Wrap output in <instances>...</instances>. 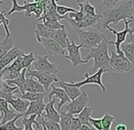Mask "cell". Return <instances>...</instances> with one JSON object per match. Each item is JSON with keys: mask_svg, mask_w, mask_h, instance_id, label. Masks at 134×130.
<instances>
[{"mask_svg": "<svg viewBox=\"0 0 134 130\" xmlns=\"http://www.w3.org/2000/svg\"><path fill=\"white\" fill-rule=\"evenodd\" d=\"M1 25H2V22H1V21H0V26H1Z\"/></svg>", "mask_w": 134, "mask_h": 130, "instance_id": "49", "label": "cell"}, {"mask_svg": "<svg viewBox=\"0 0 134 130\" xmlns=\"http://www.w3.org/2000/svg\"><path fill=\"white\" fill-rule=\"evenodd\" d=\"M103 73H105V70L103 68H99L98 71H96L93 75L90 76L88 73H85L84 76H85V79L83 81H80V82H69L70 83L71 86H75L77 88H80L81 86H85V85H90V84H94V85H98L99 86V87L101 88L103 92H106V87L105 86L103 85L102 83V75Z\"/></svg>", "mask_w": 134, "mask_h": 130, "instance_id": "7", "label": "cell"}, {"mask_svg": "<svg viewBox=\"0 0 134 130\" xmlns=\"http://www.w3.org/2000/svg\"><path fill=\"white\" fill-rule=\"evenodd\" d=\"M25 92L29 93H44L46 94V90L41 84H39L35 78H26Z\"/></svg>", "mask_w": 134, "mask_h": 130, "instance_id": "20", "label": "cell"}, {"mask_svg": "<svg viewBox=\"0 0 134 130\" xmlns=\"http://www.w3.org/2000/svg\"><path fill=\"white\" fill-rule=\"evenodd\" d=\"M111 71L115 73H127L133 68L131 63L125 57L123 53L117 54L116 51H111L109 56Z\"/></svg>", "mask_w": 134, "mask_h": 130, "instance_id": "4", "label": "cell"}, {"mask_svg": "<svg viewBox=\"0 0 134 130\" xmlns=\"http://www.w3.org/2000/svg\"><path fill=\"white\" fill-rule=\"evenodd\" d=\"M14 39L11 34L5 35V38L0 41V59L7 54L9 50L14 48Z\"/></svg>", "mask_w": 134, "mask_h": 130, "instance_id": "23", "label": "cell"}, {"mask_svg": "<svg viewBox=\"0 0 134 130\" xmlns=\"http://www.w3.org/2000/svg\"><path fill=\"white\" fill-rule=\"evenodd\" d=\"M58 86L59 88L63 89L65 91V93L67 94V96L69 97V98L70 99L71 101L76 99L79 96H80L81 94V91L80 90V88H77L75 86H71L70 83H68V82H65L63 80H58Z\"/></svg>", "mask_w": 134, "mask_h": 130, "instance_id": "19", "label": "cell"}, {"mask_svg": "<svg viewBox=\"0 0 134 130\" xmlns=\"http://www.w3.org/2000/svg\"><path fill=\"white\" fill-rule=\"evenodd\" d=\"M38 123H39V125H44L48 130H61L60 129L59 124L58 123L52 122V121H48V120L45 119V118H42Z\"/></svg>", "mask_w": 134, "mask_h": 130, "instance_id": "34", "label": "cell"}, {"mask_svg": "<svg viewBox=\"0 0 134 130\" xmlns=\"http://www.w3.org/2000/svg\"><path fill=\"white\" fill-rule=\"evenodd\" d=\"M3 4V1H0V5H2Z\"/></svg>", "mask_w": 134, "mask_h": 130, "instance_id": "48", "label": "cell"}, {"mask_svg": "<svg viewBox=\"0 0 134 130\" xmlns=\"http://www.w3.org/2000/svg\"><path fill=\"white\" fill-rule=\"evenodd\" d=\"M43 25L46 26L47 28L50 30H58L66 28V26L62 24H60L58 21H53V22H43Z\"/></svg>", "mask_w": 134, "mask_h": 130, "instance_id": "39", "label": "cell"}, {"mask_svg": "<svg viewBox=\"0 0 134 130\" xmlns=\"http://www.w3.org/2000/svg\"><path fill=\"white\" fill-rule=\"evenodd\" d=\"M88 102V96L87 92H81L80 96H79L76 99L70 101L64 107L66 112L72 115L73 116L75 115H79L85 107H87V104Z\"/></svg>", "mask_w": 134, "mask_h": 130, "instance_id": "10", "label": "cell"}, {"mask_svg": "<svg viewBox=\"0 0 134 130\" xmlns=\"http://www.w3.org/2000/svg\"><path fill=\"white\" fill-rule=\"evenodd\" d=\"M82 124H81L80 120L78 117L73 116L72 120H71V126H70V130H80Z\"/></svg>", "mask_w": 134, "mask_h": 130, "instance_id": "41", "label": "cell"}, {"mask_svg": "<svg viewBox=\"0 0 134 130\" xmlns=\"http://www.w3.org/2000/svg\"><path fill=\"white\" fill-rule=\"evenodd\" d=\"M88 122H90V126L93 127L94 128H96L97 130H103L102 123H101V118H93L90 116Z\"/></svg>", "mask_w": 134, "mask_h": 130, "instance_id": "40", "label": "cell"}, {"mask_svg": "<svg viewBox=\"0 0 134 130\" xmlns=\"http://www.w3.org/2000/svg\"><path fill=\"white\" fill-rule=\"evenodd\" d=\"M109 46V41L107 38L103 39L102 42L96 46L95 48L90 49V53L85 56L84 60L87 62L90 61V59H93V67L92 71L96 72L99 68H103L105 72H111L110 62H109V56L108 52V48Z\"/></svg>", "mask_w": 134, "mask_h": 130, "instance_id": "2", "label": "cell"}, {"mask_svg": "<svg viewBox=\"0 0 134 130\" xmlns=\"http://www.w3.org/2000/svg\"><path fill=\"white\" fill-rule=\"evenodd\" d=\"M76 33L79 36L80 45L83 48L92 49L98 46L103 39L106 38V35L96 28H88V29L77 30Z\"/></svg>", "mask_w": 134, "mask_h": 130, "instance_id": "3", "label": "cell"}, {"mask_svg": "<svg viewBox=\"0 0 134 130\" xmlns=\"http://www.w3.org/2000/svg\"><path fill=\"white\" fill-rule=\"evenodd\" d=\"M67 48V51L69 54L64 56V57H65L66 59L70 60L73 67H77L80 65L88 63V62L85 61V60L81 57L80 48H82L81 45H77L74 40L70 41L69 39L67 42V48Z\"/></svg>", "mask_w": 134, "mask_h": 130, "instance_id": "5", "label": "cell"}, {"mask_svg": "<svg viewBox=\"0 0 134 130\" xmlns=\"http://www.w3.org/2000/svg\"><path fill=\"white\" fill-rule=\"evenodd\" d=\"M92 109H93L92 107H86L82 111H81L80 114H79V116H77V117L80 120V122H81V124H82V125H86V126H88L90 127H91V126H90L88 120H90V116H91Z\"/></svg>", "mask_w": 134, "mask_h": 130, "instance_id": "28", "label": "cell"}, {"mask_svg": "<svg viewBox=\"0 0 134 130\" xmlns=\"http://www.w3.org/2000/svg\"><path fill=\"white\" fill-rule=\"evenodd\" d=\"M35 34H36V37H37V42H38L40 38H48V39H50V34H51V30L48 29V28H47L42 23H37V24H36Z\"/></svg>", "mask_w": 134, "mask_h": 130, "instance_id": "25", "label": "cell"}, {"mask_svg": "<svg viewBox=\"0 0 134 130\" xmlns=\"http://www.w3.org/2000/svg\"><path fill=\"white\" fill-rule=\"evenodd\" d=\"M50 39L57 42L63 49L67 48V42L69 40L68 38V32L66 28L58 30H51L50 34Z\"/></svg>", "mask_w": 134, "mask_h": 130, "instance_id": "18", "label": "cell"}, {"mask_svg": "<svg viewBox=\"0 0 134 130\" xmlns=\"http://www.w3.org/2000/svg\"><path fill=\"white\" fill-rule=\"evenodd\" d=\"M133 7L131 0H120V3L113 8L105 9L101 15V27L106 29L109 24L117 25L121 20H133Z\"/></svg>", "mask_w": 134, "mask_h": 130, "instance_id": "1", "label": "cell"}, {"mask_svg": "<svg viewBox=\"0 0 134 130\" xmlns=\"http://www.w3.org/2000/svg\"><path fill=\"white\" fill-rule=\"evenodd\" d=\"M115 130H127V126L124 125V124H119Z\"/></svg>", "mask_w": 134, "mask_h": 130, "instance_id": "44", "label": "cell"}, {"mask_svg": "<svg viewBox=\"0 0 134 130\" xmlns=\"http://www.w3.org/2000/svg\"><path fill=\"white\" fill-rule=\"evenodd\" d=\"M68 17L69 19H72L73 21H75L76 23H80L82 21L85 17V15L83 13L82 9L80 7V11H77L76 13H69L68 14Z\"/></svg>", "mask_w": 134, "mask_h": 130, "instance_id": "36", "label": "cell"}, {"mask_svg": "<svg viewBox=\"0 0 134 130\" xmlns=\"http://www.w3.org/2000/svg\"><path fill=\"white\" fill-rule=\"evenodd\" d=\"M115 121V116L110 115L109 113H106L101 118V123H102L103 130H110L112 123Z\"/></svg>", "mask_w": 134, "mask_h": 130, "instance_id": "32", "label": "cell"}, {"mask_svg": "<svg viewBox=\"0 0 134 130\" xmlns=\"http://www.w3.org/2000/svg\"><path fill=\"white\" fill-rule=\"evenodd\" d=\"M120 3V0H106V1H102V4L105 7H108V9L113 8L116 5H118Z\"/></svg>", "mask_w": 134, "mask_h": 130, "instance_id": "42", "label": "cell"}, {"mask_svg": "<svg viewBox=\"0 0 134 130\" xmlns=\"http://www.w3.org/2000/svg\"><path fill=\"white\" fill-rule=\"evenodd\" d=\"M24 127H25L24 130H35L32 127V125H26V126H24Z\"/></svg>", "mask_w": 134, "mask_h": 130, "instance_id": "46", "label": "cell"}, {"mask_svg": "<svg viewBox=\"0 0 134 130\" xmlns=\"http://www.w3.org/2000/svg\"><path fill=\"white\" fill-rule=\"evenodd\" d=\"M38 43L42 45L44 49L48 52L49 56H64L65 55V49H63L58 43L52 39L40 38Z\"/></svg>", "mask_w": 134, "mask_h": 130, "instance_id": "12", "label": "cell"}, {"mask_svg": "<svg viewBox=\"0 0 134 130\" xmlns=\"http://www.w3.org/2000/svg\"><path fill=\"white\" fill-rule=\"evenodd\" d=\"M77 4H78L79 7L82 9L85 16H95V15L97 14V13H96L95 7L90 5L88 1H83V2L77 1Z\"/></svg>", "mask_w": 134, "mask_h": 130, "instance_id": "27", "label": "cell"}, {"mask_svg": "<svg viewBox=\"0 0 134 130\" xmlns=\"http://www.w3.org/2000/svg\"><path fill=\"white\" fill-rule=\"evenodd\" d=\"M40 126H42V127H43V130H48V129H47V127H45L44 125H40Z\"/></svg>", "mask_w": 134, "mask_h": 130, "instance_id": "47", "label": "cell"}, {"mask_svg": "<svg viewBox=\"0 0 134 130\" xmlns=\"http://www.w3.org/2000/svg\"><path fill=\"white\" fill-rule=\"evenodd\" d=\"M14 94H19L18 86H10L5 82L0 80V98L5 99L8 104L15 97Z\"/></svg>", "mask_w": 134, "mask_h": 130, "instance_id": "15", "label": "cell"}, {"mask_svg": "<svg viewBox=\"0 0 134 130\" xmlns=\"http://www.w3.org/2000/svg\"><path fill=\"white\" fill-rule=\"evenodd\" d=\"M26 72H27V69H23V70H22L21 72H20L19 76H18L16 79L5 81V83H7V84L8 85V86H11V85H15L16 86H18V90H19V94L25 93Z\"/></svg>", "mask_w": 134, "mask_h": 130, "instance_id": "22", "label": "cell"}, {"mask_svg": "<svg viewBox=\"0 0 134 130\" xmlns=\"http://www.w3.org/2000/svg\"><path fill=\"white\" fill-rule=\"evenodd\" d=\"M60 120H59V127L61 130H70L71 120H72L73 116L67 112H61L59 114Z\"/></svg>", "mask_w": 134, "mask_h": 130, "instance_id": "26", "label": "cell"}, {"mask_svg": "<svg viewBox=\"0 0 134 130\" xmlns=\"http://www.w3.org/2000/svg\"><path fill=\"white\" fill-rule=\"evenodd\" d=\"M134 9V8H133ZM133 16H134V10H133ZM129 38L127 39L126 42L128 43H134V29H132V32L131 34H129Z\"/></svg>", "mask_w": 134, "mask_h": 130, "instance_id": "43", "label": "cell"}, {"mask_svg": "<svg viewBox=\"0 0 134 130\" xmlns=\"http://www.w3.org/2000/svg\"><path fill=\"white\" fill-rule=\"evenodd\" d=\"M45 104L42 100H37V101H31L29 105L27 107V110L23 115V116L27 117V116H31V115H36L37 116H41L44 115L43 111L45 108Z\"/></svg>", "mask_w": 134, "mask_h": 130, "instance_id": "17", "label": "cell"}, {"mask_svg": "<svg viewBox=\"0 0 134 130\" xmlns=\"http://www.w3.org/2000/svg\"><path fill=\"white\" fill-rule=\"evenodd\" d=\"M50 86H51V91L48 93V101H51L53 97H56L57 98L59 99L60 101L58 104V110H60L64 105L69 103L70 99L69 98V97H68L67 94L65 93V91L63 89H61L59 87H57L54 85H51Z\"/></svg>", "mask_w": 134, "mask_h": 130, "instance_id": "14", "label": "cell"}, {"mask_svg": "<svg viewBox=\"0 0 134 130\" xmlns=\"http://www.w3.org/2000/svg\"><path fill=\"white\" fill-rule=\"evenodd\" d=\"M26 53L23 50L19 49L18 46H14L11 50H9L3 57L0 59V71L3 70L5 67H8L16 57L24 56Z\"/></svg>", "mask_w": 134, "mask_h": 130, "instance_id": "13", "label": "cell"}, {"mask_svg": "<svg viewBox=\"0 0 134 130\" xmlns=\"http://www.w3.org/2000/svg\"><path fill=\"white\" fill-rule=\"evenodd\" d=\"M37 116H36V115H31V116H27V117H25V116H23V118L21 119V123L23 126H26V125H33V124H35L36 126L37 127V128L40 129L41 126L39 125L38 122L36 120V117H37Z\"/></svg>", "mask_w": 134, "mask_h": 130, "instance_id": "35", "label": "cell"}, {"mask_svg": "<svg viewBox=\"0 0 134 130\" xmlns=\"http://www.w3.org/2000/svg\"><path fill=\"white\" fill-rule=\"evenodd\" d=\"M77 11L78 10H76L75 8H72V7L57 5V13L61 16H66V15H68L69 13H76Z\"/></svg>", "mask_w": 134, "mask_h": 130, "instance_id": "37", "label": "cell"}, {"mask_svg": "<svg viewBox=\"0 0 134 130\" xmlns=\"http://www.w3.org/2000/svg\"><path fill=\"white\" fill-rule=\"evenodd\" d=\"M8 104L11 105L12 108L18 114L24 115L26 113V111L27 110V107L29 105L30 102L27 100H24V99L20 98V97H14Z\"/></svg>", "mask_w": 134, "mask_h": 130, "instance_id": "21", "label": "cell"}, {"mask_svg": "<svg viewBox=\"0 0 134 130\" xmlns=\"http://www.w3.org/2000/svg\"><path fill=\"white\" fill-rule=\"evenodd\" d=\"M27 8V1H25V5H19L18 2L16 0H13L12 1V8L10 11L7 12V16H10L11 14L15 12H22V11H26Z\"/></svg>", "mask_w": 134, "mask_h": 130, "instance_id": "33", "label": "cell"}, {"mask_svg": "<svg viewBox=\"0 0 134 130\" xmlns=\"http://www.w3.org/2000/svg\"><path fill=\"white\" fill-rule=\"evenodd\" d=\"M19 95L24 100H27L29 102H31V101H37V100L43 101L44 97H46V94L44 93H29V92H25V93L19 94Z\"/></svg>", "mask_w": 134, "mask_h": 130, "instance_id": "30", "label": "cell"}, {"mask_svg": "<svg viewBox=\"0 0 134 130\" xmlns=\"http://www.w3.org/2000/svg\"><path fill=\"white\" fill-rule=\"evenodd\" d=\"M26 78H36L37 81L43 86L45 90H48V87L54 82H58V78L57 75L55 74H47L44 72H39V71L32 70V69H27L26 72Z\"/></svg>", "mask_w": 134, "mask_h": 130, "instance_id": "8", "label": "cell"}, {"mask_svg": "<svg viewBox=\"0 0 134 130\" xmlns=\"http://www.w3.org/2000/svg\"><path fill=\"white\" fill-rule=\"evenodd\" d=\"M36 56L33 52L25 54L21 56V67L23 69H31V65L35 62Z\"/></svg>", "mask_w": 134, "mask_h": 130, "instance_id": "29", "label": "cell"}, {"mask_svg": "<svg viewBox=\"0 0 134 130\" xmlns=\"http://www.w3.org/2000/svg\"><path fill=\"white\" fill-rule=\"evenodd\" d=\"M134 22L133 20H124V24H125V28L121 31H116L115 29H113L110 26H107L106 29L109 30L112 34H114L116 36V41H109V45H114L115 48H116V53L117 54H121V51H120V45L122 43H124L126 41L128 37V34H131L132 32V29L129 26V24Z\"/></svg>", "mask_w": 134, "mask_h": 130, "instance_id": "6", "label": "cell"}, {"mask_svg": "<svg viewBox=\"0 0 134 130\" xmlns=\"http://www.w3.org/2000/svg\"><path fill=\"white\" fill-rule=\"evenodd\" d=\"M120 51L134 67V43L124 42L120 45Z\"/></svg>", "mask_w": 134, "mask_h": 130, "instance_id": "24", "label": "cell"}, {"mask_svg": "<svg viewBox=\"0 0 134 130\" xmlns=\"http://www.w3.org/2000/svg\"><path fill=\"white\" fill-rule=\"evenodd\" d=\"M21 116H23V115L18 114L13 120L8 121V122H7L5 124H4V125L0 126V130H24L22 127H16V120L19 119Z\"/></svg>", "mask_w": 134, "mask_h": 130, "instance_id": "31", "label": "cell"}, {"mask_svg": "<svg viewBox=\"0 0 134 130\" xmlns=\"http://www.w3.org/2000/svg\"><path fill=\"white\" fill-rule=\"evenodd\" d=\"M102 19V15L97 13L95 16H85L84 19L80 23H76L75 21H73L72 19H69L68 17H66V20H68V22L69 23V25L71 26L73 30L77 31L80 29H88V28H95V26L99 23V21H101Z\"/></svg>", "mask_w": 134, "mask_h": 130, "instance_id": "9", "label": "cell"}, {"mask_svg": "<svg viewBox=\"0 0 134 130\" xmlns=\"http://www.w3.org/2000/svg\"><path fill=\"white\" fill-rule=\"evenodd\" d=\"M0 21L2 22V25L4 26V28H5V35H9L10 31L8 29V25L10 24V20L8 18H7V12L5 11H2L0 13Z\"/></svg>", "mask_w": 134, "mask_h": 130, "instance_id": "38", "label": "cell"}, {"mask_svg": "<svg viewBox=\"0 0 134 130\" xmlns=\"http://www.w3.org/2000/svg\"><path fill=\"white\" fill-rule=\"evenodd\" d=\"M80 130H93L92 129V127H90L88 126H86V125H82L80 127Z\"/></svg>", "mask_w": 134, "mask_h": 130, "instance_id": "45", "label": "cell"}, {"mask_svg": "<svg viewBox=\"0 0 134 130\" xmlns=\"http://www.w3.org/2000/svg\"><path fill=\"white\" fill-rule=\"evenodd\" d=\"M32 65L36 71L55 75L58 73V67L55 64L48 61V56H38Z\"/></svg>", "mask_w": 134, "mask_h": 130, "instance_id": "11", "label": "cell"}, {"mask_svg": "<svg viewBox=\"0 0 134 130\" xmlns=\"http://www.w3.org/2000/svg\"><path fill=\"white\" fill-rule=\"evenodd\" d=\"M57 102V98H53L51 101H48V104L45 105V114L43 116H45V119L48 120V121L56 122V123H59L60 120V116L58 114V112L56 110V108L54 107V105Z\"/></svg>", "mask_w": 134, "mask_h": 130, "instance_id": "16", "label": "cell"}]
</instances>
